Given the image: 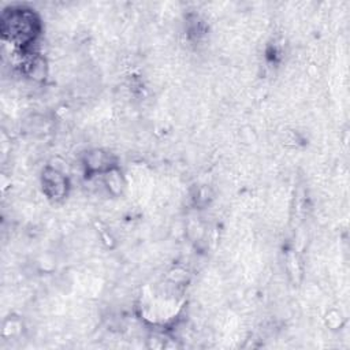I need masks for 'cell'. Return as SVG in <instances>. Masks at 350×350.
<instances>
[{
  "instance_id": "6da1fadb",
  "label": "cell",
  "mask_w": 350,
  "mask_h": 350,
  "mask_svg": "<svg viewBox=\"0 0 350 350\" xmlns=\"http://www.w3.org/2000/svg\"><path fill=\"white\" fill-rule=\"evenodd\" d=\"M37 19L33 14L25 11L11 12L8 19H3L4 34L10 33V38L19 45H26L34 40Z\"/></svg>"
},
{
  "instance_id": "7a4b0ae2",
  "label": "cell",
  "mask_w": 350,
  "mask_h": 350,
  "mask_svg": "<svg viewBox=\"0 0 350 350\" xmlns=\"http://www.w3.org/2000/svg\"><path fill=\"white\" fill-rule=\"evenodd\" d=\"M44 186L51 197H62L66 191V180L60 174L53 170H49L44 175Z\"/></svg>"
}]
</instances>
